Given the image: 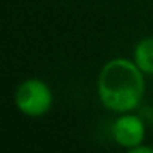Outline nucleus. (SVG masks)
<instances>
[{"instance_id": "2", "label": "nucleus", "mask_w": 153, "mask_h": 153, "mask_svg": "<svg viewBox=\"0 0 153 153\" xmlns=\"http://www.w3.org/2000/svg\"><path fill=\"white\" fill-rule=\"evenodd\" d=\"M18 109L27 115H43L48 112L53 102L50 87L38 79H30L20 84L15 94Z\"/></svg>"}, {"instance_id": "1", "label": "nucleus", "mask_w": 153, "mask_h": 153, "mask_svg": "<svg viewBox=\"0 0 153 153\" xmlns=\"http://www.w3.org/2000/svg\"><path fill=\"white\" fill-rule=\"evenodd\" d=\"M140 71L127 59L107 63L99 76V96L104 105L119 112L135 109L145 89Z\"/></svg>"}, {"instance_id": "3", "label": "nucleus", "mask_w": 153, "mask_h": 153, "mask_svg": "<svg viewBox=\"0 0 153 153\" xmlns=\"http://www.w3.org/2000/svg\"><path fill=\"white\" fill-rule=\"evenodd\" d=\"M112 133L117 143L133 148V146H138L142 143L143 135H145V127H143V122L138 117L123 115L114 123Z\"/></svg>"}, {"instance_id": "4", "label": "nucleus", "mask_w": 153, "mask_h": 153, "mask_svg": "<svg viewBox=\"0 0 153 153\" xmlns=\"http://www.w3.org/2000/svg\"><path fill=\"white\" fill-rule=\"evenodd\" d=\"M135 61L137 66L143 73L153 74V38L143 40L138 43L135 50Z\"/></svg>"}, {"instance_id": "5", "label": "nucleus", "mask_w": 153, "mask_h": 153, "mask_svg": "<svg viewBox=\"0 0 153 153\" xmlns=\"http://www.w3.org/2000/svg\"><path fill=\"white\" fill-rule=\"evenodd\" d=\"M128 153H153V150H152V148H148V146H138V148L130 150Z\"/></svg>"}]
</instances>
